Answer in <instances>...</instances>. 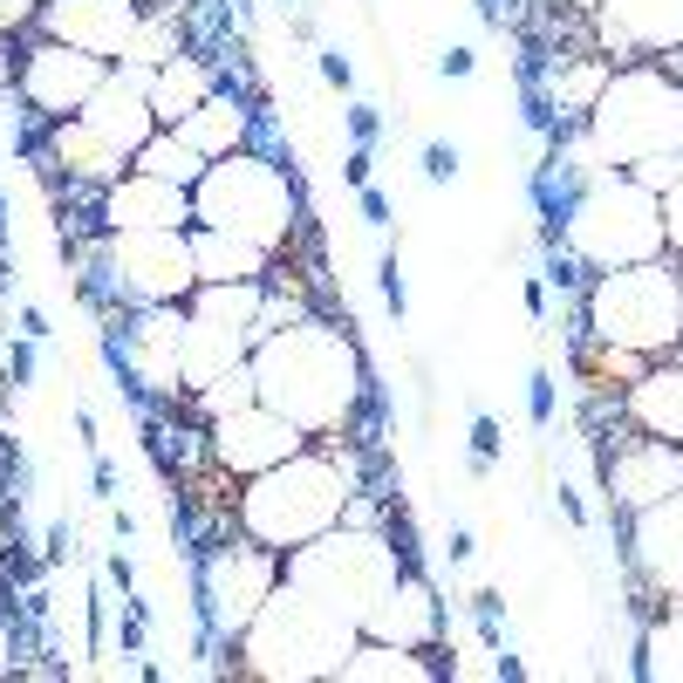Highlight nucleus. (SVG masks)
Listing matches in <instances>:
<instances>
[{"mask_svg":"<svg viewBox=\"0 0 683 683\" xmlns=\"http://www.w3.org/2000/svg\"><path fill=\"white\" fill-rule=\"evenodd\" d=\"M356 636H363L356 622L328 615L321 601H308V595L294 588V581H281V588L260 601V615L240 629V643L225 649V656H240L246 676L308 683V676H342V656L356 649Z\"/></svg>","mask_w":683,"mask_h":683,"instance_id":"obj_5","label":"nucleus"},{"mask_svg":"<svg viewBox=\"0 0 683 683\" xmlns=\"http://www.w3.org/2000/svg\"><path fill=\"white\" fill-rule=\"evenodd\" d=\"M663 253L683 260V171H676V185L663 192Z\"/></svg>","mask_w":683,"mask_h":683,"instance_id":"obj_35","label":"nucleus"},{"mask_svg":"<svg viewBox=\"0 0 683 683\" xmlns=\"http://www.w3.org/2000/svg\"><path fill=\"white\" fill-rule=\"evenodd\" d=\"M89 478H96V499H117V465L103 451H89Z\"/></svg>","mask_w":683,"mask_h":683,"instance_id":"obj_43","label":"nucleus"},{"mask_svg":"<svg viewBox=\"0 0 683 683\" xmlns=\"http://www.w3.org/2000/svg\"><path fill=\"white\" fill-rule=\"evenodd\" d=\"M397 574H403L397 540L383 534V526H363V520H342V526H328L321 540L281 553V581H294L308 601H321L328 615H342L356 629H363V615L376 609V595H383Z\"/></svg>","mask_w":683,"mask_h":683,"instance_id":"obj_7","label":"nucleus"},{"mask_svg":"<svg viewBox=\"0 0 683 683\" xmlns=\"http://www.w3.org/2000/svg\"><path fill=\"white\" fill-rule=\"evenodd\" d=\"M356 492H363V459H356V444L315 438V444H301L294 459L240 478V492H233V526H240L246 540L273 547V553H294V547L321 540L328 526H342V513H349V499H356Z\"/></svg>","mask_w":683,"mask_h":683,"instance_id":"obj_2","label":"nucleus"},{"mask_svg":"<svg viewBox=\"0 0 683 683\" xmlns=\"http://www.w3.org/2000/svg\"><path fill=\"white\" fill-rule=\"evenodd\" d=\"M103 75H110L103 56H83V48H69V41L35 35L28 48H21L14 96H21V110H35V117H48V123H69L96 89H103Z\"/></svg>","mask_w":683,"mask_h":683,"instance_id":"obj_12","label":"nucleus"},{"mask_svg":"<svg viewBox=\"0 0 683 683\" xmlns=\"http://www.w3.org/2000/svg\"><path fill=\"white\" fill-rule=\"evenodd\" d=\"M444 553H451V568H465L472 553H478V540H472V526H451V540H444Z\"/></svg>","mask_w":683,"mask_h":683,"instance_id":"obj_45","label":"nucleus"},{"mask_svg":"<svg viewBox=\"0 0 683 683\" xmlns=\"http://www.w3.org/2000/svg\"><path fill=\"white\" fill-rule=\"evenodd\" d=\"M144 629H150V622H144V601H137V595H123V615H117V649H123V656H144Z\"/></svg>","mask_w":683,"mask_h":683,"instance_id":"obj_33","label":"nucleus"},{"mask_svg":"<svg viewBox=\"0 0 683 683\" xmlns=\"http://www.w3.org/2000/svg\"><path fill=\"white\" fill-rule=\"evenodd\" d=\"M75 438H83V451H103V438H96V411H89V403L75 411Z\"/></svg>","mask_w":683,"mask_h":683,"instance_id":"obj_47","label":"nucleus"},{"mask_svg":"<svg viewBox=\"0 0 683 683\" xmlns=\"http://www.w3.org/2000/svg\"><path fill=\"white\" fill-rule=\"evenodd\" d=\"M144 8H164V0H144Z\"/></svg>","mask_w":683,"mask_h":683,"instance_id":"obj_51","label":"nucleus"},{"mask_svg":"<svg viewBox=\"0 0 683 683\" xmlns=\"http://www.w3.org/2000/svg\"><path fill=\"white\" fill-rule=\"evenodd\" d=\"M676 356H683V349H676Z\"/></svg>","mask_w":683,"mask_h":683,"instance_id":"obj_54","label":"nucleus"},{"mask_svg":"<svg viewBox=\"0 0 683 683\" xmlns=\"http://www.w3.org/2000/svg\"><path fill=\"white\" fill-rule=\"evenodd\" d=\"M676 273H683V260H676Z\"/></svg>","mask_w":683,"mask_h":683,"instance_id":"obj_52","label":"nucleus"},{"mask_svg":"<svg viewBox=\"0 0 683 683\" xmlns=\"http://www.w3.org/2000/svg\"><path fill=\"white\" fill-rule=\"evenodd\" d=\"M588 28H595V56L656 62L670 48H683V0H601Z\"/></svg>","mask_w":683,"mask_h":683,"instance_id":"obj_16","label":"nucleus"},{"mask_svg":"<svg viewBox=\"0 0 683 683\" xmlns=\"http://www.w3.org/2000/svg\"><path fill=\"white\" fill-rule=\"evenodd\" d=\"M472 69H478V48H465V41H451L444 56H438V75H459V83H465Z\"/></svg>","mask_w":683,"mask_h":683,"instance_id":"obj_40","label":"nucleus"},{"mask_svg":"<svg viewBox=\"0 0 683 683\" xmlns=\"http://www.w3.org/2000/svg\"><path fill=\"white\" fill-rule=\"evenodd\" d=\"M438 649H403V643H376V636H356V649L342 656V683H431Z\"/></svg>","mask_w":683,"mask_h":683,"instance_id":"obj_24","label":"nucleus"},{"mask_svg":"<svg viewBox=\"0 0 683 683\" xmlns=\"http://www.w3.org/2000/svg\"><path fill=\"white\" fill-rule=\"evenodd\" d=\"M315 69H321V83H328V89H342V96L356 89V62H349L342 48H315Z\"/></svg>","mask_w":683,"mask_h":683,"instance_id":"obj_36","label":"nucleus"},{"mask_svg":"<svg viewBox=\"0 0 683 683\" xmlns=\"http://www.w3.org/2000/svg\"><path fill=\"white\" fill-rule=\"evenodd\" d=\"M69 547H75V534L56 520V526H48V547H41V553H48V568H62V561H69Z\"/></svg>","mask_w":683,"mask_h":683,"instance_id":"obj_44","label":"nucleus"},{"mask_svg":"<svg viewBox=\"0 0 683 683\" xmlns=\"http://www.w3.org/2000/svg\"><path fill=\"white\" fill-rule=\"evenodd\" d=\"M35 369H41V342L14 336V349H8V383L14 390H35Z\"/></svg>","mask_w":683,"mask_h":683,"instance_id":"obj_32","label":"nucleus"},{"mask_svg":"<svg viewBox=\"0 0 683 683\" xmlns=\"http://www.w3.org/2000/svg\"><path fill=\"white\" fill-rule=\"evenodd\" d=\"M609 56H574V62H561L553 69V110H561L568 123H581L595 110V96H601V83H609Z\"/></svg>","mask_w":683,"mask_h":683,"instance_id":"obj_25","label":"nucleus"},{"mask_svg":"<svg viewBox=\"0 0 683 683\" xmlns=\"http://www.w3.org/2000/svg\"><path fill=\"white\" fill-rule=\"evenodd\" d=\"M281 588V553L246 540L240 526L225 540L206 547V561H198V629L219 636V649L240 643V629L260 615V601Z\"/></svg>","mask_w":683,"mask_h":683,"instance_id":"obj_10","label":"nucleus"},{"mask_svg":"<svg viewBox=\"0 0 683 683\" xmlns=\"http://www.w3.org/2000/svg\"><path fill=\"white\" fill-rule=\"evenodd\" d=\"M342 179H349V192H363V185L376 179V144H349V158H342Z\"/></svg>","mask_w":683,"mask_h":683,"instance_id":"obj_38","label":"nucleus"},{"mask_svg":"<svg viewBox=\"0 0 683 683\" xmlns=\"http://www.w3.org/2000/svg\"><path fill=\"white\" fill-rule=\"evenodd\" d=\"M356 206H363V219L376 225V233H383V225H390V198L376 192V185H363V192H356Z\"/></svg>","mask_w":683,"mask_h":683,"instance_id":"obj_42","label":"nucleus"},{"mask_svg":"<svg viewBox=\"0 0 683 683\" xmlns=\"http://www.w3.org/2000/svg\"><path fill=\"white\" fill-rule=\"evenodd\" d=\"M553 403H561V390H553V369H534V376H526V417H534L540 431L553 424Z\"/></svg>","mask_w":683,"mask_h":683,"instance_id":"obj_31","label":"nucleus"},{"mask_svg":"<svg viewBox=\"0 0 683 683\" xmlns=\"http://www.w3.org/2000/svg\"><path fill=\"white\" fill-rule=\"evenodd\" d=\"M253 383H260L267 411L294 417L308 438H349L369 397V369L349 328L308 315L253 342Z\"/></svg>","mask_w":683,"mask_h":683,"instance_id":"obj_1","label":"nucleus"},{"mask_svg":"<svg viewBox=\"0 0 683 683\" xmlns=\"http://www.w3.org/2000/svg\"><path fill=\"white\" fill-rule=\"evenodd\" d=\"M281 253L253 246V240H233V233H212V225H192V267L198 281H267Z\"/></svg>","mask_w":683,"mask_h":683,"instance_id":"obj_23","label":"nucleus"},{"mask_svg":"<svg viewBox=\"0 0 683 683\" xmlns=\"http://www.w3.org/2000/svg\"><path fill=\"white\" fill-rule=\"evenodd\" d=\"M670 150H683V83L663 62H615L595 110L581 117V158L601 171H636Z\"/></svg>","mask_w":683,"mask_h":683,"instance_id":"obj_3","label":"nucleus"},{"mask_svg":"<svg viewBox=\"0 0 683 683\" xmlns=\"http://www.w3.org/2000/svg\"><path fill=\"white\" fill-rule=\"evenodd\" d=\"M547 301H553L547 273H534V281H526V315H534V321H547Z\"/></svg>","mask_w":683,"mask_h":683,"instance_id":"obj_46","label":"nucleus"},{"mask_svg":"<svg viewBox=\"0 0 683 683\" xmlns=\"http://www.w3.org/2000/svg\"><path fill=\"white\" fill-rule=\"evenodd\" d=\"M561 513H568L574 526H588V505H581V492H574V486H561Z\"/></svg>","mask_w":683,"mask_h":683,"instance_id":"obj_48","label":"nucleus"},{"mask_svg":"<svg viewBox=\"0 0 683 683\" xmlns=\"http://www.w3.org/2000/svg\"><path fill=\"white\" fill-rule=\"evenodd\" d=\"M363 636L376 643H403V649H438L444 636V601L431 595V581L417 568H403L383 595H376V609L363 615Z\"/></svg>","mask_w":683,"mask_h":683,"instance_id":"obj_19","label":"nucleus"},{"mask_svg":"<svg viewBox=\"0 0 683 683\" xmlns=\"http://www.w3.org/2000/svg\"><path fill=\"white\" fill-rule=\"evenodd\" d=\"M103 581H110L117 595H137V561H131V553H123V540H117V553L103 561Z\"/></svg>","mask_w":683,"mask_h":683,"instance_id":"obj_39","label":"nucleus"},{"mask_svg":"<svg viewBox=\"0 0 683 683\" xmlns=\"http://www.w3.org/2000/svg\"><path fill=\"white\" fill-rule=\"evenodd\" d=\"M192 225H212V233L288 253L294 233H301L294 179L281 171V158H267V150H253V144L233 150V158H212L206 179L192 185Z\"/></svg>","mask_w":683,"mask_h":683,"instance_id":"obj_6","label":"nucleus"},{"mask_svg":"<svg viewBox=\"0 0 683 683\" xmlns=\"http://www.w3.org/2000/svg\"><path fill=\"white\" fill-rule=\"evenodd\" d=\"M219 96V62L198 56V48H185V56H171L150 69V110H158V123L171 131V123H185L198 103H212Z\"/></svg>","mask_w":683,"mask_h":683,"instance_id":"obj_21","label":"nucleus"},{"mask_svg":"<svg viewBox=\"0 0 683 683\" xmlns=\"http://www.w3.org/2000/svg\"><path fill=\"white\" fill-rule=\"evenodd\" d=\"M131 171H150V179H171V185L192 192L198 179H206V158H198V150H192L179 131H158V137H150L137 158H131Z\"/></svg>","mask_w":683,"mask_h":683,"instance_id":"obj_26","label":"nucleus"},{"mask_svg":"<svg viewBox=\"0 0 683 683\" xmlns=\"http://www.w3.org/2000/svg\"><path fill=\"white\" fill-rule=\"evenodd\" d=\"M629 561H636L649 595L683 601V486L643 505V513H629Z\"/></svg>","mask_w":683,"mask_h":683,"instance_id":"obj_18","label":"nucleus"},{"mask_svg":"<svg viewBox=\"0 0 683 683\" xmlns=\"http://www.w3.org/2000/svg\"><path fill=\"white\" fill-rule=\"evenodd\" d=\"M376 288H383V308H390V321H403V315H411V281H403L397 253H383V267H376Z\"/></svg>","mask_w":683,"mask_h":683,"instance_id":"obj_30","label":"nucleus"},{"mask_svg":"<svg viewBox=\"0 0 683 683\" xmlns=\"http://www.w3.org/2000/svg\"><path fill=\"white\" fill-rule=\"evenodd\" d=\"M615 417H622V411H615ZM595 451H601V486H609V499L622 505V513H643V505L670 499V492L683 486V444H676V438H643L629 417H622L615 444L601 438Z\"/></svg>","mask_w":683,"mask_h":683,"instance_id":"obj_13","label":"nucleus"},{"mask_svg":"<svg viewBox=\"0 0 683 683\" xmlns=\"http://www.w3.org/2000/svg\"><path fill=\"white\" fill-rule=\"evenodd\" d=\"M260 301H267V281H198L185 294V356H179L185 397L253 356V342H260Z\"/></svg>","mask_w":683,"mask_h":683,"instance_id":"obj_9","label":"nucleus"},{"mask_svg":"<svg viewBox=\"0 0 683 683\" xmlns=\"http://www.w3.org/2000/svg\"><path fill=\"white\" fill-rule=\"evenodd\" d=\"M192 403H198V417H233V411H246V403H260V383H253V356L240 363V369H225V376H212L206 390H192Z\"/></svg>","mask_w":683,"mask_h":683,"instance_id":"obj_27","label":"nucleus"},{"mask_svg":"<svg viewBox=\"0 0 683 683\" xmlns=\"http://www.w3.org/2000/svg\"><path fill=\"white\" fill-rule=\"evenodd\" d=\"M561 246L574 253L588 273L609 267H636V260H663V198L636 185L629 171H588L574 212L561 225Z\"/></svg>","mask_w":683,"mask_h":683,"instance_id":"obj_8","label":"nucleus"},{"mask_svg":"<svg viewBox=\"0 0 683 683\" xmlns=\"http://www.w3.org/2000/svg\"><path fill=\"white\" fill-rule=\"evenodd\" d=\"M281 8H288V14H294V8H301V0H281Z\"/></svg>","mask_w":683,"mask_h":683,"instance_id":"obj_50","label":"nucleus"},{"mask_svg":"<svg viewBox=\"0 0 683 683\" xmlns=\"http://www.w3.org/2000/svg\"><path fill=\"white\" fill-rule=\"evenodd\" d=\"M342 123H349V137H356V144H376V137H383V110H376V103H349Z\"/></svg>","mask_w":683,"mask_h":683,"instance_id":"obj_37","label":"nucleus"},{"mask_svg":"<svg viewBox=\"0 0 683 683\" xmlns=\"http://www.w3.org/2000/svg\"><path fill=\"white\" fill-rule=\"evenodd\" d=\"M103 233H185L192 225V192L150 171H123L103 185Z\"/></svg>","mask_w":683,"mask_h":683,"instance_id":"obj_17","label":"nucleus"},{"mask_svg":"<svg viewBox=\"0 0 683 683\" xmlns=\"http://www.w3.org/2000/svg\"><path fill=\"white\" fill-rule=\"evenodd\" d=\"M14 336H28V342H48L56 328H48V308H35V301H21V328Z\"/></svg>","mask_w":683,"mask_h":683,"instance_id":"obj_41","label":"nucleus"},{"mask_svg":"<svg viewBox=\"0 0 683 683\" xmlns=\"http://www.w3.org/2000/svg\"><path fill=\"white\" fill-rule=\"evenodd\" d=\"M0 581H8V574H0Z\"/></svg>","mask_w":683,"mask_h":683,"instance_id":"obj_53","label":"nucleus"},{"mask_svg":"<svg viewBox=\"0 0 683 683\" xmlns=\"http://www.w3.org/2000/svg\"><path fill=\"white\" fill-rule=\"evenodd\" d=\"M137 28H144V0H41L35 8V35L69 41L83 56H103V62L131 56Z\"/></svg>","mask_w":683,"mask_h":683,"instance_id":"obj_15","label":"nucleus"},{"mask_svg":"<svg viewBox=\"0 0 683 683\" xmlns=\"http://www.w3.org/2000/svg\"><path fill=\"white\" fill-rule=\"evenodd\" d=\"M206 444H212V472H225V478L240 486V478L267 472V465H281V459H294V451H301V444H315V438L301 431L294 417L267 411V403H246V411L212 417V424H206Z\"/></svg>","mask_w":683,"mask_h":683,"instance_id":"obj_14","label":"nucleus"},{"mask_svg":"<svg viewBox=\"0 0 683 683\" xmlns=\"http://www.w3.org/2000/svg\"><path fill=\"white\" fill-rule=\"evenodd\" d=\"M0 253H8V192H0Z\"/></svg>","mask_w":683,"mask_h":683,"instance_id":"obj_49","label":"nucleus"},{"mask_svg":"<svg viewBox=\"0 0 683 683\" xmlns=\"http://www.w3.org/2000/svg\"><path fill=\"white\" fill-rule=\"evenodd\" d=\"M615 411L636 424L643 438H676V444H683V356L643 363V369L615 390Z\"/></svg>","mask_w":683,"mask_h":683,"instance_id":"obj_20","label":"nucleus"},{"mask_svg":"<svg viewBox=\"0 0 683 683\" xmlns=\"http://www.w3.org/2000/svg\"><path fill=\"white\" fill-rule=\"evenodd\" d=\"M472 622H478V643L499 656L505 649V601H499V588H478L472 595Z\"/></svg>","mask_w":683,"mask_h":683,"instance_id":"obj_29","label":"nucleus"},{"mask_svg":"<svg viewBox=\"0 0 683 683\" xmlns=\"http://www.w3.org/2000/svg\"><path fill=\"white\" fill-rule=\"evenodd\" d=\"M581 336L622 356H676L683 349V273L676 260H636V267H609L588 273L581 288Z\"/></svg>","mask_w":683,"mask_h":683,"instance_id":"obj_4","label":"nucleus"},{"mask_svg":"<svg viewBox=\"0 0 683 683\" xmlns=\"http://www.w3.org/2000/svg\"><path fill=\"white\" fill-rule=\"evenodd\" d=\"M117 315L123 308H158V301H185L198 288L192 267V225L185 233H103Z\"/></svg>","mask_w":683,"mask_h":683,"instance_id":"obj_11","label":"nucleus"},{"mask_svg":"<svg viewBox=\"0 0 683 683\" xmlns=\"http://www.w3.org/2000/svg\"><path fill=\"white\" fill-rule=\"evenodd\" d=\"M253 117H260V103H233V96H212V103H198L185 123H171L198 158H233V150H246L253 144Z\"/></svg>","mask_w":683,"mask_h":683,"instance_id":"obj_22","label":"nucleus"},{"mask_svg":"<svg viewBox=\"0 0 683 683\" xmlns=\"http://www.w3.org/2000/svg\"><path fill=\"white\" fill-rule=\"evenodd\" d=\"M499 451H505V431H499V417H492V411H472V459H465V472H472V478H492Z\"/></svg>","mask_w":683,"mask_h":683,"instance_id":"obj_28","label":"nucleus"},{"mask_svg":"<svg viewBox=\"0 0 683 683\" xmlns=\"http://www.w3.org/2000/svg\"><path fill=\"white\" fill-rule=\"evenodd\" d=\"M451 179H459V144L431 137L424 144V185H451Z\"/></svg>","mask_w":683,"mask_h":683,"instance_id":"obj_34","label":"nucleus"}]
</instances>
